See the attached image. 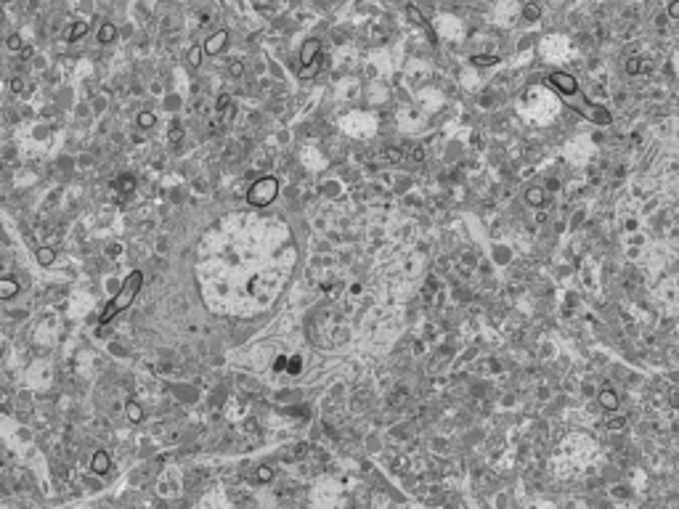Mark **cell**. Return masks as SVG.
<instances>
[{"label": "cell", "mask_w": 679, "mask_h": 509, "mask_svg": "<svg viewBox=\"0 0 679 509\" xmlns=\"http://www.w3.org/2000/svg\"><path fill=\"white\" fill-rule=\"evenodd\" d=\"M141 287H144V273H141V271H133L128 279H125V284L119 287V292L114 295V300L104 308V313H101L98 321H101V323H109L117 313H122V311H125V308L135 300V295L141 292Z\"/></svg>", "instance_id": "6da1fadb"}, {"label": "cell", "mask_w": 679, "mask_h": 509, "mask_svg": "<svg viewBox=\"0 0 679 509\" xmlns=\"http://www.w3.org/2000/svg\"><path fill=\"white\" fill-rule=\"evenodd\" d=\"M276 194H279V183H276V178H260L255 180L250 191H247V202H250L252 207H268Z\"/></svg>", "instance_id": "7a4b0ae2"}, {"label": "cell", "mask_w": 679, "mask_h": 509, "mask_svg": "<svg viewBox=\"0 0 679 509\" xmlns=\"http://www.w3.org/2000/svg\"><path fill=\"white\" fill-rule=\"evenodd\" d=\"M547 83H549L554 90H560L563 96H576V93H578V83H576V77H573V74H568V72H552Z\"/></svg>", "instance_id": "3957f363"}, {"label": "cell", "mask_w": 679, "mask_h": 509, "mask_svg": "<svg viewBox=\"0 0 679 509\" xmlns=\"http://www.w3.org/2000/svg\"><path fill=\"white\" fill-rule=\"evenodd\" d=\"M226 43H228V29H218V32H212V35L205 40V53H207V56L221 53V51L226 48Z\"/></svg>", "instance_id": "277c9868"}, {"label": "cell", "mask_w": 679, "mask_h": 509, "mask_svg": "<svg viewBox=\"0 0 679 509\" xmlns=\"http://www.w3.org/2000/svg\"><path fill=\"white\" fill-rule=\"evenodd\" d=\"M321 56V43L318 40H305L303 43V48H300V67H308V64H313V61Z\"/></svg>", "instance_id": "5b68a950"}, {"label": "cell", "mask_w": 679, "mask_h": 509, "mask_svg": "<svg viewBox=\"0 0 679 509\" xmlns=\"http://www.w3.org/2000/svg\"><path fill=\"white\" fill-rule=\"evenodd\" d=\"M406 16H409V22H411V24H416V27H422V29H425V32L430 35V40H435V35H433V29H430V24H427V19H425V13H422L420 8H416L414 3H409V6H406Z\"/></svg>", "instance_id": "8992f818"}, {"label": "cell", "mask_w": 679, "mask_h": 509, "mask_svg": "<svg viewBox=\"0 0 679 509\" xmlns=\"http://www.w3.org/2000/svg\"><path fill=\"white\" fill-rule=\"evenodd\" d=\"M90 467H93L96 475H106V472H109V467H112L109 454H106V451H96L93 454V461H90Z\"/></svg>", "instance_id": "52a82bcc"}, {"label": "cell", "mask_w": 679, "mask_h": 509, "mask_svg": "<svg viewBox=\"0 0 679 509\" xmlns=\"http://www.w3.org/2000/svg\"><path fill=\"white\" fill-rule=\"evenodd\" d=\"M22 292V287H19V281H13L11 276H6V279H0V297H6V300H11V297H16Z\"/></svg>", "instance_id": "ba28073f"}, {"label": "cell", "mask_w": 679, "mask_h": 509, "mask_svg": "<svg viewBox=\"0 0 679 509\" xmlns=\"http://www.w3.org/2000/svg\"><path fill=\"white\" fill-rule=\"evenodd\" d=\"M88 29H90V24H88V22H74V24L69 27V32L64 35V40H67V43H77L80 37H85V35H88Z\"/></svg>", "instance_id": "9c48e42d"}, {"label": "cell", "mask_w": 679, "mask_h": 509, "mask_svg": "<svg viewBox=\"0 0 679 509\" xmlns=\"http://www.w3.org/2000/svg\"><path fill=\"white\" fill-rule=\"evenodd\" d=\"M114 40H117V27H114L112 22H104L101 29H98V43L109 45V43H114Z\"/></svg>", "instance_id": "30bf717a"}, {"label": "cell", "mask_w": 679, "mask_h": 509, "mask_svg": "<svg viewBox=\"0 0 679 509\" xmlns=\"http://www.w3.org/2000/svg\"><path fill=\"white\" fill-rule=\"evenodd\" d=\"M600 406L608 409V411H615L618 409V395H615L613 390H603L600 393Z\"/></svg>", "instance_id": "8fae6325"}, {"label": "cell", "mask_w": 679, "mask_h": 509, "mask_svg": "<svg viewBox=\"0 0 679 509\" xmlns=\"http://www.w3.org/2000/svg\"><path fill=\"white\" fill-rule=\"evenodd\" d=\"M526 202L533 205V207H542L544 205V189H538V186H531L526 191Z\"/></svg>", "instance_id": "7c38bea8"}, {"label": "cell", "mask_w": 679, "mask_h": 509, "mask_svg": "<svg viewBox=\"0 0 679 509\" xmlns=\"http://www.w3.org/2000/svg\"><path fill=\"white\" fill-rule=\"evenodd\" d=\"M318 67H321V56H318V58L313 61V64H308V67H300V69H297V77H300V80H311V77H313V74L318 72Z\"/></svg>", "instance_id": "4fadbf2b"}, {"label": "cell", "mask_w": 679, "mask_h": 509, "mask_svg": "<svg viewBox=\"0 0 679 509\" xmlns=\"http://www.w3.org/2000/svg\"><path fill=\"white\" fill-rule=\"evenodd\" d=\"M53 260H56V252L51 250V247H40L37 250V263L40 266H51Z\"/></svg>", "instance_id": "5bb4252c"}, {"label": "cell", "mask_w": 679, "mask_h": 509, "mask_svg": "<svg viewBox=\"0 0 679 509\" xmlns=\"http://www.w3.org/2000/svg\"><path fill=\"white\" fill-rule=\"evenodd\" d=\"M538 16H542V8H538L536 3H528V6H523V19H526V22H536Z\"/></svg>", "instance_id": "9a60e30c"}, {"label": "cell", "mask_w": 679, "mask_h": 509, "mask_svg": "<svg viewBox=\"0 0 679 509\" xmlns=\"http://www.w3.org/2000/svg\"><path fill=\"white\" fill-rule=\"evenodd\" d=\"M117 186H119L122 194H133V191H135V178H133V175H122V178L117 180Z\"/></svg>", "instance_id": "2e32d148"}, {"label": "cell", "mask_w": 679, "mask_h": 509, "mask_svg": "<svg viewBox=\"0 0 679 509\" xmlns=\"http://www.w3.org/2000/svg\"><path fill=\"white\" fill-rule=\"evenodd\" d=\"M470 61H472L475 67H493V64H499L496 56H472Z\"/></svg>", "instance_id": "e0dca14e"}, {"label": "cell", "mask_w": 679, "mask_h": 509, "mask_svg": "<svg viewBox=\"0 0 679 509\" xmlns=\"http://www.w3.org/2000/svg\"><path fill=\"white\" fill-rule=\"evenodd\" d=\"M642 69H647L642 58H629V61H626V72H629V74H640Z\"/></svg>", "instance_id": "ac0fdd59"}, {"label": "cell", "mask_w": 679, "mask_h": 509, "mask_svg": "<svg viewBox=\"0 0 679 509\" xmlns=\"http://www.w3.org/2000/svg\"><path fill=\"white\" fill-rule=\"evenodd\" d=\"M382 157L388 159V162H395V165H398V162H404V151H398V149L390 146V149H385V151H382Z\"/></svg>", "instance_id": "d6986e66"}, {"label": "cell", "mask_w": 679, "mask_h": 509, "mask_svg": "<svg viewBox=\"0 0 679 509\" xmlns=\"http://www.w3.org/2000/svg\"><path fill=\"white\" fill-rule=\"evenodd\" d=\"M202 53H205V45H196V48L189 51V64L191 67H199V61H202Z\"/></svg>", "instance_id": "ffe728a7"}, {"label": "cell", "mask_w": 679, "mask_h": 509, "mask_svg": "<svg viewBox=\"0 0 679 509\" xmlns=\"http://www.w3.org/2000/svg\"><path fill=\"white\" fill-rule=\"evenodd\" d=\"M128 416H130L133 422H141V419H144V411L138 409L135 400H128Z\"/></svg>", "instance_id": "44dd1931"}, {"label": "cell", "mask_w": 679, "mask_h": 509, "mask_svg": "<svg viewBox=\"0 0 679 509\" xmlns=\"http://www.w3.org/2000/svg\"><path fill=\"white\" fill-rule=\"evenodd\" d=\"M154 122H157V117H154L151 112H141V114H138V125H141V128H154Z\"/></svg>", "instance_id": "7402d4cb"}, {"label": "cell", "mask_w": 679, "mask_h": 509, "mask_svg": "<svg viewBox=\"0 0 679 509\" xmlns=\"http://www.w3.org/2000/svg\"><path fill=\"white\" fill-rule=\"evenodd\" d=\"M6 45H8V51H22L24 48V40H22V35H11L6 40Z\"/></svg>", "instance_id": "603a6c76"}, {"label": "cell", "mask_w": 679, "mask_h": 509, "mask_svg": "<svg viewBox=\"0 0 679 509\" xmlns=\"http://www.w3.org/2000/svg\"><path fill=\"white\" fill-rule=\"evenodd\" d=\"M228 104H231V96L228 93H223V96H218V101H215V109H218L221 114L228 109Z\"/></svg>", "instance_id": "cb8c5ba5"}, {"label": "cell", "mask_w": 679, "mask_h": 509, "mask_svg": "<svg viewBox=\"0 0 679 509\" xmlns=\"http://www.w3.org/2000/svg\"><path fill=\"white\" fill-rule=\"evenodd\" d=\"M255 477H257V480H260V483H268V480H271V477H273V470H271V467H260Z\"/></svg>", "instance_id": "d4e9b609"}, {"label": "cell", "mask_w": 679, "mask_h": 509, "mask_svg": "<svg viewBox=\"0 0 679 509\" xmlns=\"http://www.w3.org/2000/svg\"><path fill=\"white\" fill-rule=\"evenodd\" d=\"M181 138H183V128H181V125H175L173 130H170V144H173V146H178V144H181Z\"/></svg>", "instance_id": "484cf974"}, {"label": "cell", "mask_w": 679, "mask_h": 509, "mask_svg": "<svg viewBox=\"0 0 679 509\" xmlns=\"http://www.w3.org/2000/svg\"><path fill=\"white\" fill-rule=\"evenodd\" d=\"M287 369H289V374H300V369H303V361H300L297 356H295V358H289Z\"/></svg>", "instance_id": "4316f807"}, {"label": "cell", "mask_w": 679, "mask_h": 509, "mask_svg": "<svg viewBox=\"0 0 679 509\" xmlns=\"http://www.w3.org/2000/svg\"><path fill=\"white\" fill-rule=\"evenodd\" d=\"M11 90H13V93H22V90H24V83L19 80V77H13V80H11Z\"/></svg>", "instance_id": "83f0119b"}, {"label": "cell", "mask_w": 679, "mask_h": 509, "mask_svg": "<svg viewBox=\"0 0 679 509\" xmlns=\"http://www.w3.org/2000/svg\"><path fill=\"white\" fill-rule=\"evenodd\" d=\"M669 16L671 19H679V0H674V3L669 6Z\"/></svg>", "instance_id": "f1b7e54d"}, {"label": "cell", "mask_w": 679, "mask_h": 509, "mask_svg": "<svg viewBox=\"0 0 679 509\" xmlns=\"http://www.w3.org/2000/svg\"><path fill=\"white\" fill-rule=\"evenodd\" d=\"M242 72H244V67L239 64V61H231V74H234V77H239Z\"/></svg>", "instance_id": "f546056e"}, {"label": "cell", "mask_w": 679, "mask_h": 509, "mask_svg": "<svg viewBox=\"0 0 679 509\" xmlns=\"http://www.w3.org/2000/svg\"><path fill=\"white\" fill-rule=\"evenodd\" d=\"M411 157H414L416 162H422V159H425V151H422L420 146H414V151H411Z\"/></svg>", "instance_id": "4dcf8cb0"}, {"label": "cell", "mask_w": 679, "mask_h": 509, "mask_svg": "<svg viewBox=\"0 0 679 509\" xmlns=\"http://www.w3.org/2000/svg\"><path fill=\"white\" fill-rule=\"evenodd\" d=\"M624 424H626L624 419H610V422H608V427H610V430H621Z\"/></svg>", "instance_id": "1f68e13d"}, {"label": "cell", "mask_w": 679, "mask_h": 509, "mask_svg": "<svg viewBox=\"0 0 679 509\" xmlns=\"http://www.w3.org/2000/svg\"><path fill=\"white\" fill-rule=\"evenodd\" d=\"M669 400H671V406L679 409V390H671V393H669Z\"/></svg>", "instance_id": "d6a6232c"}, {"label": "cell", "mask_w": 679, "mask_h": 509, "mask_svg": "<svg viewBox=\"0 0 679 509\" xmlns=\"http://www.w3.org/2000/svg\"><path fill=\"white\" fill-rule=\"evenodd\" d=\"M287 363H289L287 358H276V372H282V369H284Z\"/></svg>", "instance_id": "836d02e7"}, {"label": "cell", "mask_w": 679, "mask_h": 509, "mask_svg": "<svg viewBox=\"0 0 679 509\" xmlns=\"http://www.w3.org/2000/svg\"><path fill=\"white\" fill-rule=\"evenodd\" d=\"M22 58H32V48H22Z\"/></svg>", "instance_id": "e575fe53"}]
</instances>
